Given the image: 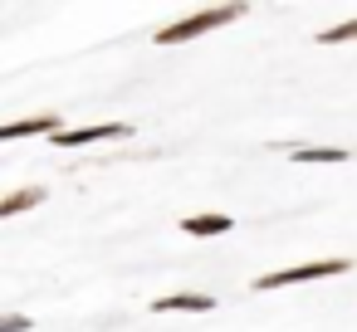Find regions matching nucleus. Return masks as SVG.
I'll return each instance as SVG.
<instances>
[{"instance_id":"nucleus-4","label":"nucleus","mask_w":357,"mask_h":332,"mask_svg":"<svg viewBox=\"0 0 357 332\" xmlns=\"http://www.w3.org/2000/svg\"><path fill=\"white\" fill-rule=\"evenodd\" d=\"M64 132V113H35V118H20V122H6L0 127V137L6 142H20V137H59Z\"/></svg>"},{"instance_id":"nucleus-1","label":"nucleus","mask_w":357,"mask_h":332,"mask_svg":"<svg viewBox=\"0 0 357 332\" xmlns=\"http://www.w3.org/2000/svg\"><path fill=\"white\" fill-rule=\"evenodd\" d=\"M245 10H250V6H211V10H196V15H186V20H176V25L157 30L152 40L172 49V45H186V40L206 35V30H220V25H235V20H245Z\"/></svg>"},{"instance_id":"nucleus-3","label":"nucleus","mask_w":357,"mask_h":332,"mask_svg":"<svg viewBox=\"0 0 357 332\" xmlns=\"http://www.w3.org/2000/svg\"><path fill=\"white\" fill-rule=\"evenodd\" d=\"M123 137H132L128 122H98V127H64V132L54 137V147H59V152H79V147H93V142H123Z\"/></svg>"},{"instance_id":"nucleus-2","label":"nucleus","mask_w":357,"mask_h":332,"mask_svg":"<svg viewBox=\"0 0 357 332\" xmlns=\"http://www.w3.org/2000/svg\"><path fill=\"white\" fill-rule=\"evenodd\" d=\"M352 259H308V264H294V269H274V274H259L255 278V293H269V288H289V283H318V278H337L347 274Z\"/></svg>"},{"instance_id":"nucleus-6","label":"nucleus","mask_w":357,"mask_h":332,"mask_svg":"<svg viewBox=\"0 0 357 332\" xmlns=\"http://www.w3.org/2000/svg\"><path fill=\"white\" fill-rule=\"evenodd\" d=\"M215 298L211 293H167V298H152V313H211Z\"/></svg>"},{"instance_id":"nucleus-9","label":"nucleus","mask_w":357,"mask_h":332,"mask_svg":"<svg viewBox=\"0 0 357 332\" xmlns=\"http://www.w3.org/2000/svg\"><path fill=\"white\" fill-rule=\"evenodd\" d=\"M352 40H357V20H342V25L318 35V45H352Z\"/></svg>"},{"instance_id":"nucleus-8","label":"nucleus","mask_w":357,"mask_h":332,"mask_svg":"<svg viewBox=\"0 0 357 332\" xmlns=\"http://www.w3.org/2000/svg\"><path fill=\"white\" fill-rule=\"evenodd\" d=\"M347 157L352 152H342V147H294L289 152V161H298V166H313V161L318 166H342Z\"/></svg>"},{"instance_id":"nucleus-7","label":"nucleus","mask_w":357,"mask_h":332,"mask_svg":"<svg viewBox=\"0 0 357 332\" xmlns=\"http://www.w3.org/2000/svg\"><path fill=\"white\" fill-rule=\"evenodd\" d=\"M45 186H20V191H10L6 200H0V220H15V215H25V210H35V205H45Z\"/></svg>"},{"instance_id":"nucleus-10","label":"nucleus","mask_w":357,"mask_h":332,"mask_svg":"<svg viewBox=\"0 0 357 332\" xmlns=\"http://www.w3.org/2000/svg\"><path fill=\"white\" fill-rule=\"evenodd\" d=\"M25 327H30L25 313H6V317H0V332H25Z\"/></svg>"},{"instance_id":"nucleus-5","label":"nucleus","mask_w":357,"mask_h":332,"mask_svg":"<svg viewBox=\"0 0 357 332\" xmlns=\"http://www.w3.org/2000/svg\"><path fill=\"white\" fill-rule=\"evenodd\" d=\"M181 235H191V239H215V235H225V230H235V220L230 215H220V210H211V215H181V225H176Z\"/></svg>"}]
</instances>
